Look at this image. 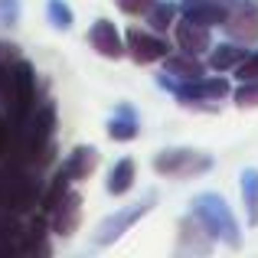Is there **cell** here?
I'll return each mask as SVG.
<instances>
[{"label": "cell", "mask_w": 258, "mask_h": 258, "mask_svg": "<svg viewBox=\"0 0 258 258\" xmlns=\"http://www.w3.org/2000/svg\"><path fill=\"white\" fill-rule=\"evenodd\" d=\"M56 124H59L56 101L49 95H39L36 105L10 124V151L4 160L26 164L33 170L46 173L56 164Z\"/></svg>", "instance_id": "6da1fadb"}, {"label": "cell", "mask_w": 258, "mask_h": 258, "mask_svg": "<svg viewBox=\"0 0 258 258\" xmlns=\"http://www.w3.org/2000/svg\"><path fill=\"white\" fill-rule=\"evenodd\" d=\"M39 98V79L30 59L17 56L10 62H0V114L7 124L20 121Z\"/></svg>", "instance_id": "7a4b0ae2"}, {"label": "cell", "mask_w": 258, "mask_h": 258, "mask_svg": "<svg viewBox=\"0 0 258 258\" xmlns=\"http://www.w3.org/2000/svg\"><path fill=\"white\" fill-rule=\"evenodd\" d=\"M189 213H193L196 219H200L219 242H226L229 248H242L239 222H235L229 203L222 200L219 193H200V196H193V203H189Z\"/></svg>", "instance_id": "3957f363"}, {"label": "cell", "mask_w": 258, "mask_h": 258, "mask_svg": "<svg viewBox=\"0 0 258 258\" xmlns=\"http://www.w3.org/2000/svg\"><path fill=\"white\" fill-rule=\"evenodd\" d=\"M213 154L193 151V147H167L154 157V170L160 176H173V180H186V176H200L213 170Z\"/></svg>", "instance_id": "277c9868"}, {"label": "cell", "mask_w": 258, "mask_h": 258, "mask_svg": "<svg viewBox=\"0 0 258 258\" xmlns=\"http://www.w3.org/2000/svg\"><path fill=\"white\" fill-rule=\"evenodd\" d=\"M154 206H157V193H147L144 200H138L134 206L118 209L114 216H108V219L98 226V235H95V242H98V245H114V242H118L138 219H144V216L151 213Z\"/></svg>", "instance_id": "5b68a950"}, {"label": "cell", "mask_w": 258, "mask_h": 258, "mask_svg": "<svg viewBox=\"0 0 258 258\" xmlns=\"http://www.w3.org/2000/svg\"><path fill=\"white\" fill-rule=\"evenodd\" d=\"M167 52H170V43H167L160 33L138 30V26H131V30H127V36H124V56H131V62L154 66V62H160Z\"/></svg>", "instance_id": "8992f818"}, {"label": "cell", "mask_w": 258, "mask_h": 258, "mask_svg": "<svg viewBox=\"0 0 258 258\" xmlns=\"http://www.w3.org/2000/svg\"><path fill=\"white\" fill-rule=\"evenodd\" d=\"M222 30L229 33L232 43H258V4L255 0H235L226 10Z\"/></svg>", "instance_id": "52a82bcc"}, {"label": "cell", "mask_w": 258, "mask_h": 258, "mask_svg": "<svg viewBox=\"0 0 258 258\" xmlns=\"http://www.w3.org/2000/svg\"><path fill=\"white\" fill-rule=\"evenodd\" d=\"M46 219H49V229L56 235H72L79 229V222H82V196H79L76 189H69V193L46 213Z\"/></svg>", "instance_id": "ba28073f"}, {"label": "cell", "mask_w": 258, "mask_h": 258, "mask_svg": "<svg viewBox=\"0 0 258 258\" xmlns=\"http://www.w3.org/2000/svg\"><path fill=\"white\" fill-rule=\"evenodd\" d=\"M26 242V216L0 209V258H20Z\"/></svg>", "instance_id": "9c48e42d"}, {"label": "cell", "mask_w": 258, "mask_h": 258, "mask_svg": "<svg viewBox=\"0 0 258 258\" xmlns=\"http://www.w3.org/2000/svg\"><path fill=\"white\" fill-rule=\"evenodd\" d=\"M88 46L105 59H124V39H121L118 26L105 17L92 23V30H88Z\"/></svg>", "instance_id": "30bf717a"}, {"label": "cell", "mask_w": 258, "mask_h": 258, "mask_svg": "<svg viewBox=\"0 0 258 258\" xmlns=\"http://www.w3.org/2000/svg\"><path fill=\"white\" fill-rule=\"evenodd\" d=\"M226 10L229 7L222 4V0H183L180 4V17L183 20H193V23L200 26H222V20H226Z\"/></svg>", "instance_id": "8fae6325"}, {"label": "cell", "mask_w": 258, "mask_h": 258, "mask_svg": "<svg viewBox=\"0 0 258 258\" xmlns=\"http://www.w3.org/2000/svg\"><path fill=\"white\" fill-rule=\"evenodd\" d=\"M141 134V118H138V108L127 105V101H121V105H114V114L108 118V138L118 141V144H127V141H134Z\"/></svg>", "instance_id": "7c38bea8"}, {"label": "cell", "mask_w": 258, "mask_h": 258, "mask_svg": "<svg viewBox=\"0 0 258 258\" xmlns=\"http://www.w3.org/2000/svg\"><path fill=\"white\" fill-rule=\"evenodd\" d=\"M173 39L180 46V52H189V56H203L213 46V36H209V26H200L193 20H180L173 30Z\"/></svg>", "instance_id": "4fadbf2b"}, {"label": "cell", "mask_w": 258, "mask_h": 258, "mask_svg": "<svg viewBox=\"0 0 258 258\" xmlns=\"http://www.w3.org/2000/svg\"><path fill=\"white\" fill-rule=\"evenodd\" d=\"M98 160H101V154L95 151L92 144H79L76 151L62 160V167H59V170L69 176L72 183H79V180H88V176L98 170Z\"/></svg>", "instance_id": "5bb4252c"}, {"label": "cell", "mask_w": 258, "mask_h": 258, "mask_svg": "<svg viewBox=\"0 0 258 258\" xmlns=\"http://www.w3.org/2000/svg\"><path fill=\"white\" fill-rule=\"evenodd\" d=\"M160 62H164L167 76H173V79H200V76H206L200 56H189V52H167Z\"/></svg>", "instance_id": "9a60e30c"}, {"label": "cell", "mask_w": 258, "mask_h": 258, "mask_svg": "<svg viewBox=\"0 0 258 258\" xmlns=\"http://www.w3.org/2000/svg\"><path fill=\"white\" fill-rule=\"evenodd\" d=\"M248 56V49H242V43H219V46H209V69L216 72H229Z\"/></svg>", "instance_id": "2e32d148"}, {"label": "cell", "mask_w": 258, "mask_h": 258, "mask_svg": "<svg viewBox=\"0 0 258 258\" xmlns=\"http://www.w3.org/2000/svg\"><path fill=\"white\" fill-rule=\"evenodd\" d=\"M134 180H138V164H134L131 157H121L118 164L111 167V173H108V193L124 196L127 189L134 186Z\"/></svg>", "instance_id": "e0dca14e"}, {"label": "cell", "mask_w": 258, "mask_h": 258, "mask_svg": "<svg viewBox=\"0 0 258 258\" xmlns=\"http://www.w3.org/2000/svg\"><path fill=\"white\" fill-rule=\"evenodd\" d=\"M180 235H183V242H189V245L196 248V252H209V248L216 245V235L209 232V229L203 226V222L196 219L193 213H189L186 219L180 222Z\"/></svg>", "instance_id": "ac0fdd59"}, {"label": "cell", "mask_w": 258, "mask_h": 258, "mask_svg": "<svg viewBox=\"0 0 258 258\" xmlns=\"http://www.w3.org/2000/svg\"><path fill=\"white\" fill-rule=\"evenodd\" d=\"M69 189H72V180H69V176H66L62 170H56V173L49 176V180L43 183V193H39V213L46 216L59 200H62L66 193H69Z\"/></svg>", "instance_id": "d6986e66"}, {"label": "cell", "mask_w": 258, "mask_h": 258, "mask_svg": "<svg viewBox=\"0 0 258 258\" xmlns=\"http://www.w3.org/2000/svg\"><path fill=\"white\" fill-rule=\"evenodd\" d=\"M176 13H180V4H173V0H154L144 17H147V23H151L154 33H164L176 23Z\"/></svg>", "instance_id": "ffe728a7"}, {"label": "cell", "mask_w": 258, "mask_h": 258, "mask_svg": "<svg viewBox=\"0 0 258 258\" xmlns=\"http://www.w3.org/2000/svg\"><path fill=\"white\" fill-rule=\"evenodd\" d=\"M242 200H245V213H248V226H258V170L245 167L242 170Z\"/></svg>", "instance_id": "44dd1931"}, {"label": "cell", "mask_w": 258, "mask_h": 258, "mask_svg": "<svg viewBox=\"0 0 258 258\" xmlns=\"http://www.w3.org/2000/svg\"><path fill=\"white\" fill-rule=\"evenodd\" d=\"M46 17H49L52 30H59V33H66L72 26V10L66 0H46Z\"/></svg>", "instance_id": "7402d4cb"}, {"label": "cell", "mask_w": 258, "mask_h": 258, "mask_svg": "<svg viewBox=\"0 0 258 258\" xmlns=\"http://www.w3.org/2000/svg\"><path fill=\"white\" fill-rule=\"evenodd\" d=\"M235 105L239 108H258V79H248V82H242L235 88Z\"/></svg>", "instance_id": "603a6c76"}, {"label": "cell", "mask_w": 258, "mask_h": 258, "mask_svg": "<svg viewBox=\"0 0 258 258\" xmlns=\"http://www.w3.org/2000/svg\"><path fill=\"white\" fill-rule=\"evenodd\" d=\"M235 79L239 82H248V79H258V52H248L245 59H242L239 66H235Z\"/></svg>", "instance_id": "cb8c5ba5"}, {"label": "cell", "mask_w": 258, "mask_h": 258, "mask_svg": "<svg viewBox=\"0 0 258 258\" xmlns=\"http://www.w3.org/2000/svg\"><path fill=\"white\" fill-rule=\"evenodd\" d=\"M114 4H118V10L127 13V17H144L154 0H114Z\"/></svg>", "instance_id": "d4e9b609"}, {"label": "cell", "mask_w": 258, "mask_h": 258, "mask_svg": "<svg viewBox=\"0 0 258 258\" xmlns=\"http://www.w3.org/2000/svg\"><path fill=\"white\" fill-rule=\"evenodd\" d=\"M7 151H10V124H7V118L0 114V160L7 157Z\"/></svg>", "instance_id": "484cf974"}, {"label": "cell", "mask_w": 258, "mask_h": 258, "mask_svg": "<svg viewBox=\"0 0 258 258\" xmlns=\"http://www.w3.org/2000/svg\"><path fill=\"white\" fill-rule=\"evenodd\" d=\"M0 17L4 23H17V0H0Z\"/></svg>", "instance_id": "4316f807"}, {"label": "cell", "mask_w": 258, "mask_h": 258, "mask_svg": "<svg viewBox=\"0 0 258 258\" xmlns=\"http://www.w3.org/2000/svg\"><path fill=\"white\" fill-rule=\"evenodd\" d=\"M20 49L13 43H7V39H0V62H10V59H17Z\"/></svg>", "instance_id": "83f0119b"}, {"label": "cell", "mask_w": 258, "mask_h": 258, "mask_svg": "<svg viewBox=\"0 0 258 258\" xmlns=\"http://www.w3.org/2000/svg\"><path fill=\"white\" fill-rule=\"evenodd\" d=\"M0 209H4V206H0Z\"/></svg>", "instance_id": "f1b7e54d"}]
</instances>
